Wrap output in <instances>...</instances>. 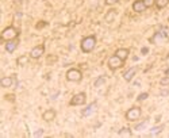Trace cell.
Returning a JSON list of instances; mask_svg holds the SVG:
<instances>
[{
	"instance_id": "6da1fadb",
	"label": "cell",
	"mask_w": 169,
	"mask_h": 138,
	"mask_svg": "<svg viewBox=\"0 0 169 138\" xmlns=\"http://www.w3.org/2000/svg\"><path fill=\"white\" fill-rule=\"evenodd\" d=\"M80 46H81V50L84 53H91L96 46V37L95 35H88V37L83 38Z\"/></svg>"
},
{
	"instance_id": "7a4b0ae2",
	"label": "cell",
	"mask_w": 169,
	"mask_h": 138,
	"mask_svg": "<svg viewBox=\"0 0 169 138\" xmlns=\"http://www.w3.org/2000/svg\"><path fill=\"white\" fill-rule=\"evenodd\" d=\"M19 37V31L15 29L14 26H8L6 27L3 31H1V35H0V38L3 41H12V39H16V38Z\"/></svg>"
},
{
	"instance_id": "3957f363",
	"label": "cell",
	"mask_w": 169,
	"mask_h": 138,
	"mask_svg": "<svg viewBox=\"0 0 169 138\" xmlns=\"http://www.w3.org/2000/svg\"><path fill=\"white\" fill-rule=\"evenodd\" d=\"M65 76H67V80L72 81V83H79V81H81V79H83L81 71H80V69H76V68H70L69 71L67 72Z\"/></svg>"
},
{
	"instance_id": "277c9868",
	"label": "cell",
	"mask_w": 169,
	"mask_h": 138,
	"mask_svg": "<svg viewBox=\"0 0 169 138\" xmlns=\"http://www.w3.org/2000/svg\"><path fill=\"white\" fill-rule=\"evenodd\" d=\"M123 64H125V61H122L118 56H115V54L111 56V57L108 58V61H107V65H108V68L111 71H116V69L122 68Z\"/></svg>"
},
{
	"instance_id": "5b68a950",
	"label": "cell",
	"mask_w": 169,
	"mask_h": 138,
	"mask_svg": "<svg viewBox=\"0 0 169 138\" xmlns=\"http://www.w3.org/2000/svg\"><path fill=\"white\" fill-rule=\"evenodd\" d=\"M85 102H87V94L85 92H79V94L72 96L69 104L70 106H83V104H85Z\"/></svg>"
},
{
	"instance_id": "8992f818",
	"label": "cell",
	"mask_w": 169,
	"mask_h": 138,
	"mask_svg": "<svg viewBox=\"0 0 169 138\" xmlns=\"http://www.w3.org/2000/svg\"><path fill=\"white\" fill-rule=\"evenodd\" d=\"M141 114H142V110L139 107H131L129 111L126 112V119L130 122H135L141 118Z\"/></svg>"
},
{
	"instance_id": "52a82bcc",
	"label": "cell",
	"mask_w": 169,
	"mask_h": 138,
	"mask_svg": "<svg viewBox=\"0 0 169 138\" xmlns=\"http://www.w3.org/2000/svg\"><path fill=\"white\" fill-rule=\"evenodd\" d=\"M45 54V45H38V46L33 47L30 51V57L34 60H38Z\"/></svg>"
},
{
	"instance_id": "ba28073f",
	"label": "cell",
	"mask_w": 169,
	"mask_h": 138,
	"mask_svg": "<svg viewBox=\"0 0 169 138\" xmlns=\"http://www.w3.org/2000/svg\"><path fill=\"white\" fill-rule=\"evenodd\" d=\"M168 39V34H166V31H158V33H156L154 35H153L152 38V42H156V44H163L164 41Z\"/></svg>"
},
{
	"instance_id": "9c48e42d",
	"label": "cell",
	"mask_w": 169,
	"mask_h": 138,
	"mask_svg": "<svg viewBox=\"0 0 169 138\" xmlns=\"http://www.w3.org/2000/svg\"><path fill=\"white\" fill-rule=\"evenodd\" d=\"M56 117H57V112H56V110H53V108H47L46 111L42 114V119L45 122L54 121V119H56Z\"/></svg>"
},
{
	"instance_id": "30bf717a",
	"label": "cell",
	"mask_w": 169,
	"mask_h": 138,
	"mask_svg": "<svg viewBox=\"0 0 169 138\" xmlns=\"http://www.w3.org/2000/svg\"><path fill=\"white\" fill-rule=\"evenodd\" d=\"M137 71H138V68L137 66H131L130 69H127V71L123 73V79H125L126 81H131L133 80V77L135 76Z\"/></svg>"
},
{
	"instance_id": "8fae6325",
	"label": "cell",
	"mask_w": 169,
	"mask_h": 138,
	"mask_svg": "<svg viewBox=\"0 0 169 138\" xmlns=\"http://www.w3.org/2000/svg\"><path fill=\"white\" fill-rule=\"evenodd\" d=\"M133 11L134 12H143L146 11V6L143 3V0H135L133 3Z\"/></svg>"
},
{
	"instance_id": "7c38bea8",
	"label": "cell",
	"mask_w": 169,
	"mask_h": 138,
	"mask_svg": "<svg viewBox=\"0 0 169 138\" xmlns=\"http://www.w3.org/2000/svg\"><path fill=\"white\" fill-rule=\"evenodd\" d=\"M129 54H130V50L126 49V47H120V49H118L115 51V56H118L122 61H126L129 58Z\"/></svg>"
},
{
	"instance_id": "4fadbf2b",
	"label": "cell",
	"mask_w": 169,
	"mask_h": 138,
	"mask_svg": "<svg viewBox=\"0 0 169 138\" xmlns=\"http://www.w3.org/2000/svg\"><path fill=\"white\" fill-rule=\"evenodd\" d=\"M16 47H18V42H16L15 39H12V41H7L6 45H4V49H6L7 53H14Z\"/></svg>"
},
{
	"instance_id": "5bb4252c",
	"label": "cell",
	"mask_w": 169,
	"mask_h": 138,
	"mask_svg": "<svg viewBox=\"0 0 169 138\" xmlns=\"http://www.w3.org/2000/svg\"><path fill=\"white\" fill-rule=\"evenodd\" d=\"M95 110H96V102H92L90 106H87V108H84L83 112H81V115H83L84 118H85V117H90Z\"/></svg>"
},
{
	"instance_id": "9a60e30c",
	"label": "cell",
	"mask_w": 169,
	"mask_h": 138,
	"mask_svg": "<svg viewBox=\"0 0 169 138\" xmlns=\"http://www.w3.org/2000/svg\"><path fill=\"white\" fill-rule=\"evenodd\" d=\"M14 80H15V77H3L0 80V84L3 88H10L14 85Z\"/></svg>"
},
{
	"instance_id": "2e32d148",
	"label": "cell",
	"mask_w": 169,
	"mask_h": 138,
	"mask_svg": "<svg viewBox=\"0 0 169 138\" xmlns=\"http://www.w3.org/2000/svg\"><path fill=\"white\" fill-rule=\"evenodd\" d=\"M165 129L164 125H158V126H154V127L150 129V135H158L160 133H163V130Z\"/></svg>"
},
{
	"instance_id": "e0dca14e",
	"label": "cell",
	"mask_w": 169,
	"mask_h": 138,
	"mask_svg": "<svg viewBox=\"0 0 169 138\" xmlns=\"http://www.w3.org/2000/svg\"><path fill=\"white\" fill-rule=\"evenodd\" d=\"M106 81H107V77H106V76H100V77H97L96 80H95V83H93V87H95V88L103 87Z\"/></svg>"
},
{
	"instance_id": "ac0fdd59",
	"label": "cell",
	"mask_w": 169,
	"mask_h": 138,
	"mask_svg": "<svg viewBox=\"0 0 169 138\" xmlns=\"http://www.w3.org/2000/svg\"><path fill=\"white\" fill-rule=\"evenodd\" d=\"M27 62H29V57H27V56H19V57L16 58L18 66H24V65H27Z\"/></svg>"
},
{
	"instance_id": "d6986e66",
	"label": "cell",
	"mask_w": 169,
	"mask_h": 138,
	"mask_svg": "<svg viewBox=\"0 0 169 138\" xmlns=\"http://www.w3.org/2000/svg\"><path fill=\"white\" fill-rule=\"evenodd\" d=\"M148 123H149V119H146V121H143V122H141V123H138V125L134 127V130H135V132H142V130H145V129H146Z\"/></svg>"
},
{
	"instance_id": "ffe728a7",
	"label": "cell",
	"mask_w": 169,
	"mask_h": 138,
	"mask_svg": "<svg viewBox=\"0 0 169 138\" xmlns=\"http://www.w3.org/2000/svg\"><path fill=\"white\" fill-rule=\"evenodd\" d=\"M169 4V0H156V6L158 10H163Z\"/></svg>"
},
{
	"instance_id": "44dd1931",
	"label": "cell",
	"mask_w": 169,
	"mask_h": 138,
	"mask_svg": "<svg viewBox=\"0 0 169 138\" xmlns=\"http://www.w3.org/2000/svg\"><path fill=\"white\" fill-rule=\"evenodd\" d=\"M115 16H116V12H115V10H111L108 14L106 15V18H104V20L106 22H112L114 19H115Z\"/></svg>"
},
{
	"instance_id": "7402d4cb",
	"label": "cell",
	"mask_w": 169,
	"mask_h": 138,
	"mask_svg": "<svg viewBox=\"0 0 169 138\" xmlns=\"http://www.w3.org/2000/svg\"><path fill=\"white\" fill-rule=\"evenodd\" d=\"M131 130H130L129 127H123V129H120L119 132H118V135H129V137H131Z\"/></svg>"
},
{
	"instance_id": "603a6c76",
	"label": "cell",
	"mask_w": 169,
	"mask_h": 138,
	"mask_svg": "<svg viewBox=\"0 0 169 138\" xmlns=\"http://www.w3.org/2000/svg\"><path fill=\"white\" fill-rule=\"evenodd\" d=\"M160 84H161V87H168L169 85V76H164V77L160 80Z\"/></svg>"
},
{
	"instance_id": "cb8c5ba5",
	"label": "cell",
	"mask_w": 169,
	"mask_h": 138,
	"mask_svg": "<svg viewBox=\"0 0 169 138\" xmlns=\"http://www.w3.org/2000/svg\"><path fill=\"white\" fill-rule=\"evenodd\" d=\"M148 98H149V94H148V92H142V94L138 95L137 100H138V102H143V100H146Z\"/></svg>"
},
{
	"instance_id": "d4e9b609",
	"label": "cell",
	"mask_w": 169,
	"mask_h": 138,
	"mask_svg": "<svg viewBox=\"0 0 169 138\" xmlns=\"http://www.w3.org/2000/svg\"><path fill=\"white\" fill-rule=\"evenodd\" d=\"M143 3H145L146 8H150V7H153L156 4V0H143Z\"/></svg>"
},
{
	"instance_id": "484cf974",
	"label": "cell",
	"mask_w": 169,
	"mask_h": 138,
	"mask_svg": "<svg viewBox=\"0 0 169 138\" xmlns=\"http://www.w3.org/2000/svg\"><path fill=\"white\" fill-rule=\"evenodd\" d=\"M43 134H45V130L43 129H38L37 132H34L33 137H43Z\"/></svg>"
},
{
	"instance_id": "4316f807",
	"label": "cell",
	"mask_w": 169,
	"mask_h": 138,
	"mask_svg": "<svg viewBox=\"0 0 169 138\" xmlns=\"http://www.w3.org/2000/svg\"><path fill=\"white\" fill-rule=\"evenodd\" d=\"M119 1V0H106V4L107 6H114V4H116Z\"/></svg>"
},
{
	"instance_id": "83f0119b",
	"label": "cell",
	"mask_w": 169,
	"mask_h": 138,
	"mask_svg": "<svg viewBox=\"0 0 169 138\" xmlns=\"http://www.w3.org/2000/svg\"><path fill=\"white\" fill-rule=\"evenodd\" d=\"M58 95H60V91H56L54 94H52V96H50V99L52 100H56L57 98H58Z\"/></svg>"
},
{
	"instance_id": "f1b7e54d",
	"label": "cell",
	"mask_w": 169,
	"mask_h": 138,
	"mask_svg": "<svg viewBox=\"0 0 169 138\" xmlns=\"http://www.w3.org/2000/svg\"><path fill=\"white\" fill-rule=\"evenodd\" d=\"M168 95H169L168 89H161V92H160V96H168Z\"/></svg>"
},
{
	"instance_id": "f546056e",
	"label": "cell",
	"mask_w": 169,
	"mask_h": 138,
	"mask_svg": "<svg viewBox=\"0 0 169 138\" xmlns=\"http://www.w3.org/2000/svg\"><path fill=\"white\" fill-rule=\"evenodd\" d=\"M141 53H142L143 56H145V54L149 53V49H148V47H142V49H141Z\"/></svg>"
},
{
	"instance_id": "4dcf8cb0",
	"label": "cell",
	"mask_w": 169,
	"mask_h": 138,
	"mask_svg": "<svg viewBox=\"0 0 169 138\" xmlns=\"http://www.w3.org/2000/svg\"><path fill=\"white\" fill-rule=\"evenodd\" d=\"M6 98H7V100H11V102L15 100V96H14V95H7Z\"/></svg>"
}]
</instances>
